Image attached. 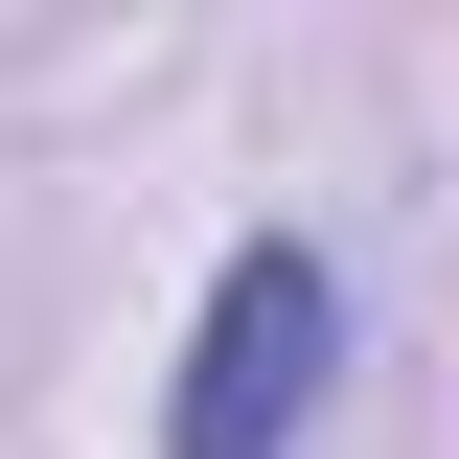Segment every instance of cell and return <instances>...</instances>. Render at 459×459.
I'll use <instances>...</instances> for the list:
<instances>
[{"mask_svg":"<svg viewBox=\"0 0 459 459\" xmlns=\"http://www.w3.org/2000/svg\"><path fill=\"white\" fill-rule=\"evenodd\" d=\"M344 368V276L299 253V230H253L207 276V322H184V391H161V459H299V413H322Z\"/></svg>","mask_w":459,"mask_h":459,"instance_id":"6da1fadb","label":"cell"}]
</instances>
